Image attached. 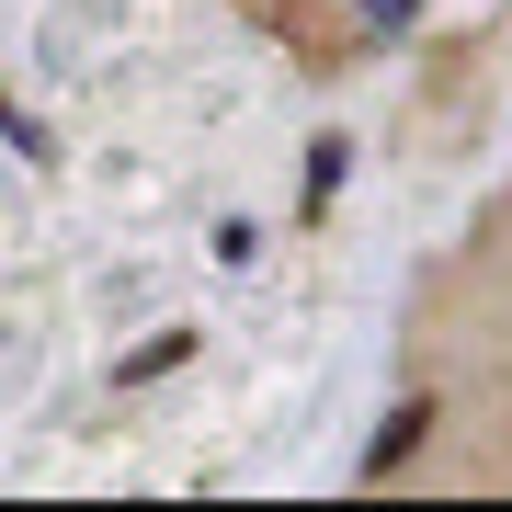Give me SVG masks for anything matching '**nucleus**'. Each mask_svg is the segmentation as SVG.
<instances>
[{
    "label": "nucleus",
    "instance_id": "nucleus-1",
    "mask_svg": "<svg viewBox=\"0 0 512 512\" xmlns=\"http://www.w3.org/2000/svg\"><path fill=\"white\" fill-rule=\"evenodd\" d=\"M421 433H433V399H399V410H387V421H376V444H365V478H399Z\"/></svg>",
    "mask_w": 512,
    "mask_h": 512
},
{
    "label": "nucleus",
    "instance_id": "nucleus-2",
    "mask_svg": "<svg viewBox=\"0 0 512 512\" xmlns=\"http://www.w3.org/2000/svg\"><path fill=\"white\" fill-rule=\"evenodd\" d=\"M183 353H194V330H160V342H148V353H126V376H171V365H183Z\"/></svg>",
    "mask_w": 512,
    "mask_h": 512
},
{
    "label": "nucleus",
    "instance_id": "nucleus-3",
    "mask_svg": "<svg viewBox=\"0 0 512 512\" xmlns=\"http://www.w3.org/2000/svg\"><path fill=\"white\" fill-rule=\"evenodd\" d=\"M330 194H342V137L308 148V205H330Z\"/></svg>",
    "mask_w": 512,
    "mask_h": 512
},
{
    "label": "nucleus",
    "instance_id": "nucleus-4",
    "mask_svg": "<svg viewBox=\"0 0 512 512\" xmlns=\"http://www.w3.org/2000/svg\"><path fill=\"white\" fill-rule=\"evenodd\" d=\"M365 23H376V35H399V23H410V0H365Z\"/></svg>",
    "mask_w": 512,
    "mask_h": 512
}]
</instances>
